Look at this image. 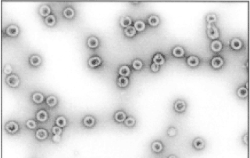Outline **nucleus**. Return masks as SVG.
I'll return each instance as SVG.
<instances>
[{"mask_svg": "<svg viewBox=\"0 0 250 158\" xmlns=\"http://www.w3.org/2000/svg\"><path fill=\"white\" fill-rule=\"evenodd\" d=\"M6 83L10 88H18L20 85V79L17 74H11L6 77Z\"/></svg>", "mask_w": 250, "mask_h": 158, "instance_id": "1", "label": "nucleus"}, {"mask_svg": "<svg viewBox=\"0 0 250 158\" xmlns=\"http://www.w3.org/2000/svg\"><path fill=\"white\" fill-rule=\"evenodd\" d=\"M206 35L211 40H217L220 37L219 30L213 24H208L206 28Z\"/></svg>", "mask_w": 250, "mask_h": 158, "instance_id": "2", "label": "nucleus"}, {"mask_svg": "<svg viewBox=\"0 0 250 158\" xmlns=\"http://www.w3.org/2000/svg\"><path fill=\"white\" fill-rule=\"evenodd\" d=\"M5 130L9 134H16L20 131V125L15 121H9L5 124Z\"/></svg>", "mask_w": 250, "mask_h": 158, "instance_id": "3", "label": "nucleus"}, {"mask_svg": "<svg viewBox=\"0 0 250 158\" xmlns=\"http://www.w3.org/2000/svg\"><path fill=\"white\" fill-rule=\"evenodd\" d=\"M5 34L10 37H16L20 34V28L16 24H10L6 28Z\"/></svg>", "mask_w": 250, "mask_h": 158, "instance_id": "4", "label": "nucleus"}, {"mask_svg": "<svg viewBox=\"0 0 250 158\" xmlns=\"http://www.w3.org/2000/svg\"><path fill=\"white\" fill-rule=\"evenodd\" d=\"M102 58L98 56V55H94V56L90 57L88 60V66L91 69H96V68L99 67V66L102 65Z\"/></svg>", "mask_w": 250, "mask_h": 158, "instance_id": "5", "label": "nucleus"}, {"mask_svg": "<svg viewBox=\"0 0 250 158\" xmlns=\"http://www.w3.org/2000/svg\"><path fill=\"white\" fill-rule=\"evenodd\" d=\"M173 108L178 113H183L185 111L186 108H187V104L185 101L184 100H177L174 102Z\"/></svg>", "mask_w": 250, "mask_h": 158, "instance_id": "6", "label": "nucleus"}, {"mask_svg": "<svg viewBox=\"0 0 250 158\" xmlns=\"http://www.w3.org/2000/svg\"><path fill=\"white\" fill-rule=\"evenodd\" d=\"M224 65V60L221 56H214L210 61V66L214 69H220Z\"/></svg>", "mask_w": 250, "mask_h": 158, "instance_id": "7", "label": "nucleus"}, {"mask_svg": "<svg viewBox=\"0 0 250 158\" xmlns=\"http://www.w3.org/2000/svg\"><path fill=\"white\" fill-rule=\"evenodd\" d=\"M35 118L39 122H45L49 119V113L45 109H40L35 114Z\"/></svg>", "mask_w": 250, "mask_h": 158, "instance_id": "8", "label": "nucleus"}, {"mask_svg": "<svg viewBox=\"0 0 250 158\" xmlns=\"http://www.w3.org/2000/svg\"><path fill=\"white\" fill-rule=\"evenodd\" d=\"M29 63L32 67H39V66H40L42 63V57L39 55L34 54V55L30 56Z\"/></svg>", "mask_w": 250, "mask_h": 158, "instance_id": "9", "label": "nucleus"}, {"mask_svg": "<svg viewBox=\"0 0 250 158\" xmlns=\"http://www.w3.org/2000/svg\"><path fill=\"white\" fill-rule=\"evenodd\" d=\"M99 44H100V42H99V38L95 37V36H91L87 40V45L90 49H96L97 48H99Z\"/></svg>", "mask_w": 250, "mask_h": 158, "instance_id": "10", "label": "nucleus"}, {"mask_svg": "<svg viewBox=\"0 0 250 158\" xmlns=\"http://www.w3.org/2000/svg\"><path fill=\"white\" fill-rule=\"evenodd\" d=\"M96 119L92 115H86L83 118V125L86 128H92L96 126Z\"/></svg>", "mask_w": 250, "mask_h": 158, "instance_id": "11", "label": "nucleus"}, {"mask_svg": "<svg viewBox=\"0 0 250 158\" xmlns=\"http://www.w3.org/2000/svg\"><path fill=\"white\" fill-rule=\"evenodd\" d=\"M210 50L214 53H218L223 49V44L221 41L214 40L212 41L210 45Z\"/></svg>", "mask_w": 250, "mask_h": 158, "instance_id": "12", "label": "nucleus"}, {"mask_svg": "<svg viewBox=\"0 0 250 158\" xmlns=\"http://www.w3.org/2000/svg\"><path fill=\"white\" fill-rule=\"evenodd\" d=\"M31 101L36 105H41L45 101V96L41 92H34L31 95Z\"/></svg>", "mask_w": 250, "mask_h": 158, "instance_id": "13", "label": "nucleus"}, {"mask_svg": "<svg viewBox=\"0 0 250 158\" xmlns=\"http://www.w3.org/2000/svg\"><path fill=\"white\" fill-rule=\"evenodd\" d=\"M49 136L48 131L45 129H39L35 132V138L39 141L45 140Z\"/></svg>", "mask_w": 250, "mask_h": 158, "instance_id": "14", "label": "nucleus"}, {"mask_svg": "<svg viewBox=\"0 0 250 158\" xmlns=\"http://www.w3.org/2000/svg\"><path fill=\"white\" fill-rule=\"evenodd\" d=\"M172 55L175 58H183L185 55V51L182 46H175L172 48Z\"/></svg>", "mask_w": 250, "mask_h": 158, "instance_id": "15", "label": "nucleus"}, {"mask_svg": "<svg viewBox=\"0 0 250 158\" xmlns=\"http://www.w3.org/2000/svg\"><path fill=\"white\" fill-rule=\"evenodd\" d=\"M113 118H114V120L116 122L124 123L125 119L127 118L126 112L124 111L123 110L117 111L115 112L114 115H113Z\"/></svg>", "mask_w": 250, "mask_h": 158, "instance_id": "16", "label": "nucleus"}, {"mask_svg": "<svg viewBox=\"0 0 250 158\" xmlns=\"http://www.w3.org/2000/svg\"><path fill=\"white\" fill-rule=\"evenodd\" d=\"M186 63L189 67L195 68L199 66V63H200V60L195 55H190L186 59Z\"/></svg>", "mask_w": 250, "mask_h": 158, "instance_id": "17", "label": "nucleus"}, {"mask_svg": "<svg viewBox=\"0 0 250 158\" xmlns=\"http://www.w3.org/2000/svg\"><path fill=\"white\" fill-rule=\"evenodd\" d=\"M165 62H166V58L163 54L159 52L155 54L154 56H153V63L160 66L165 64Z\"/></svg>", "mask_w": 250, "mask_h": 158, "instance_id": "18", "label": "nucleus"}, {"mask_svg": "<svg viewBox=\"0 0 250 158\" xmlns=\"http://www.w3.org/2000/svg\"><path fill=\"white\" fill-rule=\"evenodd\" d=\"M242 42L240 40L238 37H235V38L232 39L230 42V46L235 51H239L242 48Z\"/></svg>", "mask_w": 250, "mask_h": 158, "instance_id": "19", "label": "nucleus"}, {"mask_svg": "<svg viewBox=\"0 0 250 158\" xmlns=\"http://www.w3.org/2000/svg\"><path fill=\"white\" fill-rule=\"evenodd\" d=\"M147 23L152 27H156L160 23V19L157 15H150L147 19Z\"/></svg>", "mask_w": 250, "mask_h": 158, "instance_id": "20", "label": "nucleus"}, {"mask_svg": "<svg viewBox=\"0 0 250 158\" xmlns=\"http://www.w3.org/2000/svg\"><path fill=\"white\" fill-rule=\"evenodd\" d=\"M118 74L120 75V77H129L131 74V69L127 65H123V66H120L118 69Z\"/></svg>", "mask_w": 250, "mask_h": 158, "instance_id": "21", "label": "nucleus"}, {"mask_svg": "<svg viewBox=\"0 0 250 158\" xmlns=\"http://www.w3.org/2000/svg\"><path fill=\"white\" fill-rule=\"evenodd\" d=\"M39 12V14H40L42 17H45V18H46L47 17H49V15H51L52 9H51V7H50L49 5L44 4V5H42V6H40Z\"/></svg>", "mask_w": 250, "mask_h": 158, "instance_id": "22", "label": "nucleus"}, {"mask_svg": "<svg viewBox=\"0 0 250 158\" xmlns=\"http://www.w3.org/2000/svg\"><path fill=\"white\" fill-rule=\"evenodd\" d=\"M129 83L130 80L128 77H120L117 80V85L118 87L121 88V89H124V88L128 87Z\"/></svg>", "mask_w": 250, "mask_h": 158, "instance_id": "23", "label": "nucleus"}, {"mask_svg": "<svg viewBox=\"0 0 250 158\" xmlns=\"http://www.w3.org/2000/svg\"><path fill=\"white\" fill-rule=\"evenodd\" d=\"M45 104L50 108H54L58 105V99L56 96L50 95L45 99Z\"/></svg>", "mask_w": 250, "mask_h": 158, "instance_id": "24", "label": "nucleus"}, {"mask_svg": "<svg viewBox=\"0 0 250 158\" xmlns=\"http://www.w3.org/2000/svg\"><path fill=\"white\" fill-rule=\"evenodd\" d=\"M75 11H74V9H73V8L70 7V6H68V7H66L63 10V16L64 18L67 19V20H71V19L74 18V17H75Z\"/></svg>", "mask_w": 250, "mask_h": 158, "instance_id": "25", "label": "nucleus"}, {"mask_svg": "<svg viewBox=\"0 0 250 158\" xmlns=\"http://www.w3.org/2000/svg\"><path fill=\"white\" fill-rule=\"evenodd\" d=\"M237 96L241 99H246L249 96V91L248 88L246 86H241L237 89Z\"/></svg>", "mask_w": 250, "mask_h": 158, "instance_id": "26", "label": "nucleus"}, {"mask_svg": "<svg viewBox=\"0 0 250 158\" xmlns=\"http://www.w3.org/2000/svg\"><path fill=\"white\" fill-rule=\"evenodd\" d=\"M193 147L196 150H202L205 147V141L200 137L195 138L193 140Z\"/></svg>", "mask_w": 250, "mask_h": 158, "instance_id": "27", "label": "nucleus"}, {"mask_svg": "<svg viewBox=\"0 0 250 158\" xmlns=\"http://www.w3.org/2000/svg\"><path fill=\"white\" fill-rule=\"evenodd\" d=\"M152 151L154 153H161L164 150V144L160 141H154L151 145Z\"/></svg>", "mask_w": 250, "mask_h": 158, "instance_id": "28", "label": "nucleus"}, {"mask_svg": "<svg viewBox=\"0 0 250 158\" xmlns=\"http://www.w3.org/2000/svg\"><path fill=\"white\" fill-rule=\"evenodd\" d=\"M134 29L136 30L137 32H143L145 29H146V24L144 21L142 20H137L134 23Z\"/></svg>", "mask_w": 250, "mask_h": 158, "instance_id": "29", "label": "nucleus"}, {"mask_svg": "<svg viewBox=\"0 0 250 158\" xmlns=\"http://www.w3.org/2000/svg\"><path fill=\"white\" fill-rule=\"evenodd\" d=\"M55 123H56V126H59V127L63 129V128H65L66 126H67V119H66V117H64L63 115H60V116H58L57 118H56Z\"/></svg>", "mask_w": 250, "mask_h": 158, "instance_id": "30", "label": "nucleus"}, {"mask_svg": "<svg viewBox=\"0 0 250 158\" xmlns=\"http://www.w3.org/2000/svg\"><path fill=\"white\" fill-rule=\"evenodd\" d=\"M44 22H45V25L49 27H53L56 25V18L54 15L51 14L49 17H47L46 18H45L44 20Z\"/></svg>", "mask_w": 250, "mask_h": 158, "instance_id": "31", "label": "nucleus"}, {"mask_svg": "<svg viewBox=\"0 0 250 158\" xmlns=\"http://www.w3.org/2000/svg\"><path fill=\"white\" fill-rule=\"evenodd\" d=\"M120 24L124 28L128 27L131 26V24H132V19L130 17H128V16L121 17V20H120Z\"/></svg>", "mask_w": 250, "mask_h": 158, "instance_id": "32", "label": "nucleus"}, {"mask_svg": "<svg viewBox=\"0 0 250 158\" xmlns=\"http://www.w3.org/2000/svg\"><path fill=\"white\" fill-rule=\"evenodd\" d=\"M124 35L128 37H134L137 34V31L133 26H130L128 27L124 28Z\"/></svg>", "mask_w": 250, "mask_h": 158, "instance_id": "33", "label": "nucleus"}, {"mask_svg": "<svg viewBox=\"0 0 250 158\" xmlns=\"http://www.w3.org/2000/svg\"><path fill=\"white\" fill-rule=\"evenodd\" d=\"M132 68L133 69H134L135 71H140L143 69L144 64L142 62V60L138 59V58H136L134 59V61L132 62Z\"/></svg>", "mask_w": 250, "mask_h": 158, "instance_id": "34", "label": "nucleus"}, {"mask_svg": "<svg viewBox=\"0 0 250 158\" xmlns=\"http://www.w3.org/2000/svg\"><path fill=\"white\" fill-rule=\"evenodd\" d=\"M124 125L126 127L128 128H132L135 126L136 124V120L134 117L130 116V117H127V118L125 119L124 121Z\"/></svg>", "mask_w": 250, "mask_h": 158, "instance_id": "35", "label": "nucleus"}, {"mask_svg": "<svg viewBox=\"0 0 250 158\" xmlns=\"http://www.w3.org/2000/svg\"><path fill=\"white\" fill-rule=\"evenodd\" d=\"M206 21L208 23V24H212L213 23H216L217 21V16L215 13H209L206 17Z\"/></svg>", "mask_w": 250, "mask_h": 158, "instance_id": "36", "label": "nucleus"}, {"mask_svg": "<svg viewBox=\"0 0 250 158\" xmlns=\"http://www.w3.org/2000/svg\"><path fill=\"white\" fill-rule=\"evenodd\" d=\"M25 126L27 127V129H30V130H34L37 128V122L34 120L28 119L25 122Z\"/></svg>", "mask_w": 250, "mask_h": 158, "instance_id": "37", "label": "nucleus"}, {"mask_svg": "<svg viewBox=\"0 0 250 158\" xmlns=\"http://www.w3.org/2000/svg\"><path fill=\"white\" fill-rule=\"evenodd\" d=\"M167 136L170 137H174L176 136L177 134H178V130L175 127H173V126H170L169 127V129H167Z\"/></svg>", "mask_w": 250, "mask_h": 158, "instance_id": "38", "label": "nucleus"}, {"mask_svg": "<svg viewBox=\"0 0 250 158\" xmlns=\"http://www.w3.org/2000/svg\"><path fill=\"white\" fill-rule=\"evenodd\" d=\"M52 132L53 135H61L63 132V129L57 126H54L52 128Z\"/></svg>", "mask_w": 250, "mask_h": 158, "instance_id": "39", "label": "nucleus"}, {"mask_svg": "<svg viewBox=\"0 0 250 158\" xmlns=\"http://www.w3.org/2000/svg\"><path fill=\"white\" fill-rule=\"evenodd\" d=\"M12 72H13V68L12 66H11V65H6V66H4V68H3V72H4V74H6V75H11L12 74Z\"/></svg>", "mask_w": 250, "mask_h": 158, "instance_id": "40", "label": "nucleus"}, {"mask_svg": "<svg viewBox=\"0 0 250 158\" xmlns=\"http://www.w3.org/2000/svg\"><path fill=\"white\" fill-rule=\"evenodd\" d=\"M160 69V66H157V65L154 64V63H152L150 65V70H151L152 72H154V73H156L158 72Z\"/></svg>", "mask_w": 250, "mask_h": 158, "instance_id": "41", "label": "nucleus"}, {"mask_svg": "<svg viewBox=\"0 0 250 158\" xmlns=\"http://www.w3.org/2000/svg\"><path fill=\"white\" fill-rule=\"evenodd\" d=\"M61 139H62L61 135H53L52 137V141L54 143H58L61 141Z\"/></svg>", "mask_w": 250, "mask_h": 158, "instance_id": "42", "label": "nucleus"}, {"mask_svg": "<svg viewBox=\"0 0 250 158\" xmlns=\"http://www.w3.org/2000/svg\"><path fill=\"white\" fill-rule=\"evenodd\" d=\"M248 136H249L248 133H246L244 136H243V137H242L243 142H244V143L246 145V146L248 145Z\"/></svg>", "mask_w": 250, "mask_h": 158, "instance_id": "43", "label": "nucleus"}, {"mask_svg": "<svg viewBox=\"0 0 250 158\" xmlns=\"http://www.w3.org/2000/svg\"><path fill=\"white\" fill-rule=\"evenodd\" d=\"M168 158H178L176 157V156H174V155H171V156H170V157H169Z\"/></svg>", "mask_w": 250, "mask_h": 158, "instance_id": "44", "label": "nucleus"}]
</instances>
